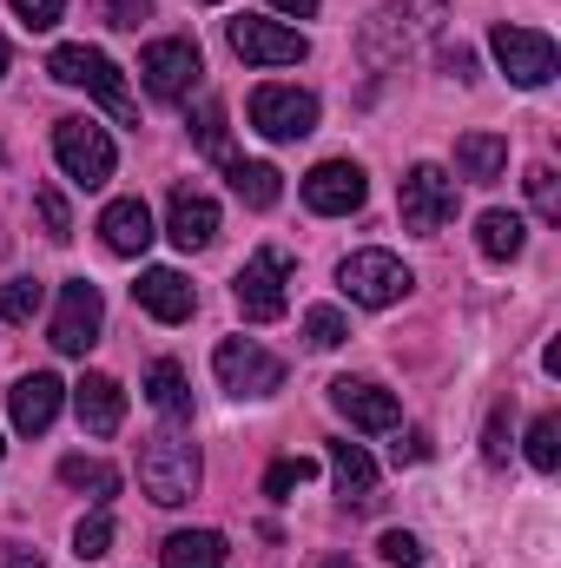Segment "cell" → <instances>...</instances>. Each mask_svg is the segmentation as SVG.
<instances>
[{
    "mask_svg": "<svg viewBox=\"0 0 561 568\" xmlns=\"http://www.w3.org/2000/svg\"><path fill=\"white\" fill-rule=\"evenodd\" d=\"M100 13H106V27H140L145 0H100Z\"/></svg>",
    "mask_w": 561,
    "mask_h": 568,
    "instance_id": "38",
    "label": "cell"
},
{
    "mask_svg": "<svg viewBox=\"0 0 561 568\" xmlns=\"http://www.w3.org/2000/svg\"><path fill=\"white\" fill-rule=\"evenodd\" d=\"M100 239H106V252H113V258H140L145 245L159 239V232H152L145 199H113V205L100 212Z\"/></svg>",
    "mask_w": 561,
    "mask_h": 568,
    "instance_id": "19",
    "label": "cell"
},
{
    "mask_svg": "<svg viewBox=\"0 0 561 568\" xmlns=\"http://www.w3.org/2000/svg\"><path fill=\"white\" fill-rule=\"evenodd\" d=\"M529 199H536V212H542L549 225H561V179H555V165H529Z\"/></svg>",
    "mask_w": 561,
    "mask_h": 568,
    "instance_id": "34",
    "label": "cell"
},
{
    "mask_svg": "<svg viewBox=\"0 0 561 568\" xmlns=\"http://www.w3.org/2000/svg\"><path fill=\"white\" fill-rule=\"evenodd\" d=\"M140 489L159 503V509L192 503V496H198V443H185V436H145Z\"/></svg>",
    "mask_w": 561,
    "mask_h": 568,
    "instance_id": "2",
    "label": "cell"
},
{
    "mask_svg": "<svg viewBox=\"0 0 561 568\" xmlns=\"http://www.w3.org/2000/svg\"><path fill=\"white\" fill-rule=\"evenodd\" d=\"M304 337H310V351H337V344L350 337V324H344V311H330V304H317V311L304 317Z\"/></svg>",
    "mask_w": 561,
    "mask_h": 568,
    "instance_id": "33",
    "label": "cell"
},
{
    "mask_svg": "<svg viewBox=\"0 0 561 568\" xmlns=\"http://www.w3.org/2000/svg\"><path fill=\"white\" fill-rule=\"evenodd\" d=\"M310 476H317V463H310V456H278V463L265 469V496L284 503V496H290V489H304Z\"/></svg>",
    "mask_w": 561,
    "mask_h": 568,
    "instance_id": "29",
    "label": "cell"
},
{
    "mask_svg": "<svg viewBox=\"0 0 561 568\" xmlns=\"http://www.w3.org/2000/svg\"><path fill=\"white\" fill-rule=\"evenodd\" d=\"M165 239H172L178 252H205V245L218 239V205H212L205 192L178 185V192H172V205H165Z\"/></svg>",
    "mask_w": 561,
    "mask_h": 568,
    "instance_id": "18",
    "label": "cell"
},
{
    "mask_svg": "<svg viewBox=\"0 0 561 568\" xmlns=\"http://www.w3.org/2000/svg\"><path fill=\"white\" fill-rule=\"evenodd\" d=\"M364 165L357 159H324V165H310V179H304V205L317 212V219H344V212H357L364 205Z\"/></svg>",
    "mask_w": 561,
    "mask_h": 568,
    "instance_id": "14",
    "label": "cell"
},
{
    "mask_svg": "<svg viewBox=\"0 0 561 568\" xmlns=\"http://www.w3.org/2000/svg\"><path fill=\"white\" fill-rule=\"evenodd\" d=\"M225 179H232V192H238L252 212H272V205H278V192H284L278 165H265V159H232V165H225Z\"/></svg>",
    "mask_w": 561,
    "mask_h": 568,
    "instance_id": "26",
    "label": "cell"
},
{
    "mask_svg": "<svg viewBox=\"0 0 561 568\" xmlns=\"http://www.w3.org/2000/svg\"><path fill=\"white\" fill-rule=\"evenodd\" d=\"M489 53H496V67H502L516 87H529V93H536V87H549V80H555V67H561V53H555V40H549V33H536V27H509V20L489 33Z\"/></svg>",
    "mask_w": 561,
    "mask_h": 568,
    "instance_id": "7",
    "label": "cell"
},
{
    "mask_svg": "<svg viewBox=\"0 0 561 568\" xmlns=\"http://www.w3.org/2000/svg\"><path fill=\"white\" fill-rule=\"evenodd\" d=\"M225 33H232V53H238V60H252V67H297V60L310 53V40H304L297 27L265 20V13H238Z\"/></svg>",
    "mask_w": 561,
    "mask_h": 568,
    "instance_id": "12",
    "label": "cell"
},
{
    "mask_svg": "<svg viewBox=\"0 0 561 568\" xmlns=\"http://www.w3.org/2000/svg\"><path fill=\"white\" fill-rule=\"evenodd\" d=\"M442 67H449L456 80H476V53H469V47H449V53H442Z\"/></svg>",
    "mask_w": 561,
    "mask_h": 568,
    "instance_id": "41",
    "label": "cell"
},
{
    "mask_svg": "<svg viewBox=\"0 0 561 568\" xmlns=\"http://www.w3.org/2000/svg\"><path fill=\"white\" fill-rule=\"evenodd\" d=\"M284 304H290V258H284L278 245H265L238 272V311L252 324H272V317H284Z\"/></svg>",
    "mask_w": 561,
    "mask_h": 568,
    "instance_id": "11",
    "label": "cell"
},
{
    "mask_svg": "<svg viewBox=\"0 0 561 568\" xmlns=\"http://www.w3.org/2000/svg\"><path fill=\"white\" fill-rule=\"evenodd\" d=\"M7 7L20 13L27 33H47V27H60V13H67V0H7Z\"/></svg>",
    "mask_w": 561,
    "mask_h": 568,
    "instance_id": "35",
    "label": "cell"
},
{
    "mask_svg": "<svg viewBox=\"0 0 561 568\" xmlns=\"http://www.w3.org/2000/svg\"><path fill=\"white\" fill-rule=\"evenodd\" d=\"M272 7H278V13H297V20H310V13H317V0H272Z\"/></svg>",
    "mask_w": 561,
    "mask_h": 568,
    "instance_id": "43",
    "label": "cell"
},
{
    "mask_svg": "<svg viewBox=\"0 0 561 568\" xmlns=\"http://www.w3.org/2000/svg\"><path fill=\"white\" fill-rule=\"evenodd\" d=\"M33 212H40V225H47V239H53V245H67V239H73V212H67L60 185H40V192H33Z\"/></svg>",
    "mask_w": 561,
    "mask_h": 568,
    "instance_id": "30",
    "label": "cell"
},
{
    "mask_svg": "<svg viewBox=\"0 0 561 568\" xmlns=\"http://www.w3.org/2000/svg\"><path fill=\"white\" fill-rule=\"evenodd\" d=\"M100 324H106V297L93 278H67L60 284V311H53V351L60 357H86L100 344Z\"/></svg>",
    "mask_w": 561,
    "mask_h": 568,
    "instance_id": "8",
    "label": "cell"
},
{
    "mask_svg": "<svg viewBox=\"0 0 561 568\" xmlns=\"http://www.w3.org/2000/svg\"><path fill=\"white\" fill-rule=\"evenodd\" d=\"M502 165H509V140L502 133H462L456 140V179L489 185V179H502Z\"/></svg>",
    "mask_w": 561,
    "mask_h": 568,
    "instance_id": "22",
    "label": "cell"
},
{
    "mask_svg": "<svg viewBox=\"0 0 561 568\" xmlns=\"http://www.w3.org/2000/svg\"><path fill=\"white\" fill-rule=\"evenodd\" d=\"M390 456H397V463H422V456H429V436H422V429H404V436L390 443Z\"/></svg>",
    "mask_w": 561,
    "mask_h": 568,
    "instance_id": "39",
    "label": "cell"
},
{
    "mask_svg": "<svg viewBox=\"0 0 561 568\" xmlns=\"http://www.w3.org/2000/svg\"><path fill=\"white\" fill-rule=\"evenodd\" d=\"M40 297H47V291H40L33 278H13V284H0V324H27V317L40 311Z\"/></svg>",
    "mask_w": 561,
    "mask_h": 568,
    "instance_id": "32",
    "label": "cell"
},
{
    "mask_svg": "<svg viewBox=\"0 0 561 568\" xmlns=\"http://www.w3.org/2000/svg\"><path fill=\"white\" fill-rule=\"evenodd\" d=\"M7 568H47V556L27 549V542H7Z\"/></svg>",
    "mask_w": 561,
    "mask_h": 568,
    "instance_id": "42",
    "label": "cell"
},
{
    "mask_svg": "<svg viewBox=\"0 0 561 568\" xmlns=\"http://www.w3.org/2000/svg\"><path fill=\"white\" fill-rule=\"evenodd\" d=\"M410 284L417 272L397 258V252H350L344 265H337V291L350 297V304H364V311H390V304H404L410 297Z\"/></svg>",
    "mask_w": 561,
    "mask_h": 568,
    "instance_id": "3",
    "label": "cell"
},
{
    "mask_svg": "<svg viewBox=\"0 0 561 568\" xmlns=\"http://www.w3.org/2000/svg\"><path fill=\"white\" fill-rule=\"evenodd\" d=\"M330 476H337V496L350 509H370L377 503V463L364 456V443H330Z\"/></svg>",
    "mask_w": 561,
    "mask_h": 568,
    "instance_id": "21",
    "label": "cell"
},
{
    "mask_svg": "<svg viewBox=\"0 0 561 568\" xmlns=\"http://www.w3.org/2000/svg\"><path fill=\"white\" fill-rule=\"evenodd\" d=\"M159 562L165 568H225V536L218 529H178V536H165Z\"/></svg>",
    "mask_w": 561,
    "mask_h": 568,
    "instance_id": "25",
    "label": "cell"
},
{
    "mask_svg": "<svg viewBox=\"0 0 561 568\" xmlns=\"http://www.w3.org/2000/svg\"><path fill=\"white\" fill-rule=\"evenodd\" d=\"M60 483H67V489H80L86 503L120 496V469H113V463H100V456H67V463H60Z\"/></svg>",
    "mask_w": 561,
    "mask_h": 568,
    "instance_id": "27",
    "label": "cell"
},
{
    "mask_svg": "<svg viewBox=\"0 0 561 568\" xmlns=\"http://www.w3.org/2000/svg\"><path fill=\"white\" fill-rule=\"evenodd\" d=\"M330 404H337V417H344V424L370 429V436H384V429L404 424L397 397H390L384 384H370V377H337V384H330Z\"/></svg>",
    "mask_w": 561,
    "mask_h": 568,
    "instance_id": "15",
    "label": "cell"
},
{
    "mask_svg": "<svg viewBox=\"0 0 561 568\" xmlns=\"http://www.w3.org/2000/svg\"><path fill=\"white\" fill-rule=\"evenodd\" d=\"M73 410H80V424L93 429V436H113V429L126 424V390L113 384V377H80L73 384Z\"/></svg>",
    "mask_w": 561,
    "mask_h": 568,
    "instance_id": "20",
    "label": "cell"
},
{
    "mask_svg": "<svg viewBox=\"0 0 561 568\" xmlns=\"http://www.w3.org/2000/svg\"><path fill=\"white\" fill-rule=\"evenodd\" d=\"M252 133H265V140H278V145L317 133V100L304 87H258L252 93Z\"/></svg>",
    "mask_w": 561,
    "mask_h": 568,
    "instance_id": "13",
    "label": "cell"
},
{
    "mask_svg": "<svg viewBox=\"0 0 561 568\" xmlns=\"http://www.w3.org/2000/svg\"><path fill=\"white\" fill-rule=\"evenodd\" d=\"M53 159H60V172L73 179V185H106L113 179V165H120V152H113V133L106 126H93V120H60L53 126Z\"/></svg>",
    "mask_w": 561,
    "mask_h": 568,
    "instance_id": "5",
    "label": "cell"
},
{
    "mask_svg": "<svg viewBox=\"0 0 561 568\" xmlns=\"http://www.w3.org/2000/svg\"><path fill=\"white\" fill-rule=\"evenodd\" d=\"M198 145H205V152H225V106H218V100L198 113Z\"/></svg>",
    "mask_w": 561,
    "mask_h": 568,
    "instance_id": "37",
    "label": "cell"
},
{
    "mask_svg": "<svg viewBox=\"0 0 561 568\" xmlns=\"http://www.w3.org/2000/svg\"><path fill=\"white\" fill-rule=\"evenodd\" d=\"M0 252H7V239H0Z\"/></svg>",
    "mask_w": 561,
    "mask_h": 568,
    "instance_id": "46",
    "label": "cell"
},
{
    "mask_svg": "<svg viewBox=\"0 0 561 568\" xmlns=\"http://www.w3.org/2000/svg\"><path fill=\"white\" fill-rule=\"evenodd\" d=\"M489 463H509V417H489Z\"/></svg>",
    "mask_w": 561,
    "mask_h": 568,
    "instance_id": "40",
    "label": "cell"
},
{
    "mask_svg": "<svg viewBox=\"0 0 561 568\" xmlns=\"http://www.w3.org/2000/svg\"><path fill=\"white\" fill-rule=\"evenodd\" d=\"M133 297H140L145 317H159V324H185V317L198 311V291H192V278H185V272H172V265H152V272H140Z\"/></svg>",
    "mask_w": 561,
    "mask_h": 568,
    "instance_id": "17",
    "label": "cell"
},
{
    "mask_svg": "<svg viewBox=\"0 0 561 568\" xmlns=\"http://www.w3.org/2000/svg\"><path fill=\"white\" fill-rule=\"evenodd\" d=\"M47 73L60 80V87H86L93 100H106L120 120H133V93H126V80H120V67L100 53V47H53V60H47Z\"/></svg>",
    "mask_w": 561,
    "mask_h": 568,
    "instance_id": "6",
    "label": "cell"
},
{
    "mask_svg": "<svg viewBox=\"0 0 561 568\" xmlns=\"http://www.w3.org/2000/svg\"><path fill=\"white\" fill-rule=\"evenodd\" d=\"M145 397H152V410H159L165 424H192V384H185V371H178L172 357H159V364L145 371Z\"/></svg>",
    "mask_w": 561,
    "mask_h": 568,
    "instance_id": "23",
    "label": "cell"
},
{
    "mask_svg": "<svg viewBox=\"0 0 561 568\" xmlns=\"http://www.w3.org/2000/svg\"><path fill=\"white\" fill-rule=\"evenodd\" d=\"M476 245H482V258H496V265H509V258H522V245H529V225H522V212H482L476 219Z\"/></svg>",
    "mask_w": 561,
    "mask_h": 568,
    "instance_id": "24",
    "label": "cell"
},
{
    "mask_svg": "<svg viewBox=\"0 0 561 568\" xmlns=\"http://www.w3.org/2000/svg\"><path fill=\"white\" fill-rule=\"evenodd\" d=\"M429 27H436V0H384L364 20L357 47H364L370 67H397V60H410L422 40H429Z\"/></svg>",
    "mask_w": 561,
    "mask_h": 568,
    "instance_id": "1",
    "label": "cell"
},
{
    "mask_svg": "<svg viewBox=\"0 0 561 568\" xmlns=\"http://www.w3.org/2000/svg\"><path fill=\"white\" fill-rule=\"evenodd\" d=\"M324 568H357V562H350V556H330V562H324Z\"/></svg>",
    "mask_w": 561,
    "mask_h": 568,
    "instance_id": "44",
    "label": "cell"
},
{
    "mask_svg": "<svg viewBox=\"0 0 561 568\" xmlns=\"http://www.w3.org/2000/svg\"><path fill=\"white\" fill-rule=\"evenodd\" d=\"M60 404H67V384H60L53 371H27V377L7 390V417H13V429H20V436H40V429H53Z\"/></svg>",
    "mask_w": 561,
    "mask_h": 568,
    "instance_id": "16",
    "label": "cell"
},
{
    "mask_svg": "<svg viewBox=\"0 0 561 568\" xmlns=\"http://www.w3.org/2000/svg\"><path fill=\"white\" fill-rule=\"evenodd\" d=\"M377 556L390 568H417L422 562V542L410 536V529H384V542H377Z\"/></svg>",
    "mask_w": 561,
    "mask_h": 568,
    "instance_id": "36",
    "label": "cell"
},
{
    "mask_svg": "<svg viewBox=\"0 0 561 568\" xmlns=\"http://www.w3.org/2000/svg\"><path fill=\"white\" fill-rule=\"evenodd\" d=\"M529 463H536L542 476H555V469H561V417H555V410L529 424Z\"/></svg>",
    "mask_w": 561,
    "mask_h": 568,
    "instance_id": "28",
    "label": "cell"
},
{
    "mask_svg": "<svg viewBox=\"0 0 561 568\" xmlns=\"http://www.w3.org/2000/svg\"><path fill=\"white\" fill-rule=\"evenodd\" d=\"M212 371H218V384L232 397H272V390H284V364L265 344H252V337H225L212 351Z\"/></svg>",
    "mask_w": 561,
    "mask_h": 568,
    "instance_id": "10",
    "label": "cell"
},
{
    "mask_svg": "<svg viewBox=\"0 0 561 568\" xmlns=\"http://www.w3.org/2000/svg\"><path fill=\"white\" fill-rule=\"evenodd\" d=\"M198 73H205V53H198V40H152L140 53V80L152 100H192V87H198Z\"/></svg>",
    "mask_w": 561,
    "mask_h": 568,
    "instance_id": "9",
    "label": "cell"
},
{
    "mask_svg": "<svg viewBox=\"0 0 561 568\" xmlns=\"http://www.w3.org/2000/svg\"><path fill=\"white\" fill-rule=\"evenodd\" d=\"M0 73H7V40H0Z\"/></svg>",
    "mask_w": 561,
    "mask_h": 568,
    "instance_id": "45",
    "label": "cell"
},
{
    "mask_svg": "<svg viewBox=\"0 0 561 568\" xmlns=\"http://www.w3.org/2000/svg\"><path fill=\"white\" fill-rule=\"evenodd\" d=\"M106 549H113V516H106V509H93V516L73 529V556H80V562H100Z\"/></svg>",
    "mask_w": 561,
    "mask_h": 568,
    "instance_id": "31",
    "label": "cell"
},
{
    "mask_svg": "<svg viewBox=\"0 0 561 568\" xmlns=\"http://www.w3.org/2000/svg\"><path fill=\"white\" fill-rule=\"evenodd\" d=\"M397 212H404V232H417V239H436L449 219H456V179L442 172V165H410L404 172V185H397Z\"/></svg>",
    "mask_w": 561,
    "mask_h": 568,
    "instance_id": "4",
    "label": "cell"
}]
</instances>
